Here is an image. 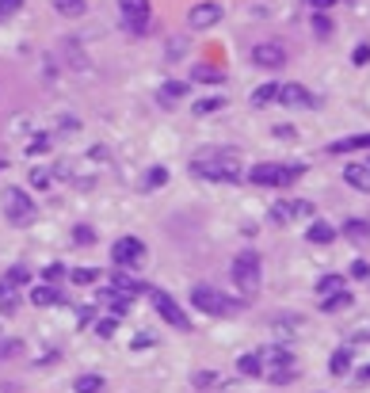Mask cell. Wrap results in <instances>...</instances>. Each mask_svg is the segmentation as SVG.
Instances as JSON below:
<instances>
[{
  "label": "cell",
  "instance_id": "cell-47",
  "mask_svg": "<svg viewBox=\"0 0 370 393\" xmlns=\"http://www.w3.org/2000/svg\"><path fill=\"white\" fill-rule=\"evenodd\" d=\"M31 183L35 187H50V172H46V168H35V172H31Z\"/></svg>",
  "mask_w": 370,
  "mask_h": 393
},
{
  "label": "cell",
  "instance_id": "cell-19",
  "mask_svg": "<svg viewBox=\"0 0 370 393\" xmlns=\"http://www.w3.org/2000/svg\"><path fill=\"white\" fill-rule=\"evenodd\" d=\"M31 302L35 306H61V294L54 290V283H42V286L31 290Z\"/></svg>",
  "mask_w": 370,
  "mask_h": 393
},
{
  "label": "cell",
  "instance_id": "cell-20",
  "mask_svg": "<svg viewBox=\"0 0 370 393\" xmlns=\"http://www.w3.org/2000/svg\"><path fill=\"white\" fill-rule=\"evenodd\" d=\"M111 290H115V294H145V286L134 283L130 275H122V271H115V279H111Z\"/></svg>",
  "mask_w": 370,
  "mask_h": 393
},
{
  "label": "cell",
  "instance_id": "cell-31",
  "mask_svg": "<svg viewBox=\"0 0 370 393\" xmlns=\"http://www.w3.org/2000/svg\"><path fill=\"white\" fill-rule=\"evenodd\" d=\"M191 80H203V84H217V80H222V69H214V65H195Z\"/></svg>",
  "mask_w": 370,
  "mask_h": 393
},
{
  "label": "cell",
  "instance_id": "cell-45",
  "mask_svg": "<svg viewBox=\"0 0 370 393\" xmlns=\"http://www.w3.org/2000/svg\"><path fill=\"white\" fill-rule=\"evenodd\" d=\"M115 329H119V321H115V317H103V321L96 325V332H100V336H115Z\"/></svg>",
  "mask_w": 370,
  "mask_h": 393
},
{
  "label": "cell",
  "instance_id": "cell-43",
  "mask_svg": "<svg viewBox=\"0 0 370 393\" xmlns=\"http://www.w3.org/2000/svg\"><path fill=\"white\" fill-rule=\"evenodd\" d=\"M46 149H50V138H46V134H35L31 145H27V153H46Z\"/></svg>",
  "mask_w": 370,
  "mask_h": 393
},
{
  "label": "cell",
  "instance_id": "cell-46",
  "mask_svg": "<svg viewBox=\"0 0 370 393\" xmlns=\"http://www.w3.org/2000/svg\"><path fill=\"white\" fill-rule=\"evenodd\" d=\"M61 275H65V267H61V264H50V267L42 271V279H46V283H58Z\"/></svg>",
  "mask_w": 370,
  "mask_h": 393
},
{
  "label": "cell",
  "instance_id": "cell-12",
  "mask_svg": "<svg viewBox=\"0 0 370 393\" xmlns=\"http://www.w3.org/2000/svg\"><path fill=\"white\" fill-rule=\"evenodd\" d=\"M344 237L351 245H370V222L366 218H347L344 222Z\"/></svg>",
  "mask_w": 370,
  "mask_h": 393
},
{
  "label": "cell",
  "instance_id": "cell-18",
  "mask_svg": "<svg viewBox=\"0 0 370 393\" xmlns=\"http://www.w3.org/2000/svg\"><path fill=\"white\" fill-rule=\"evenodd\" d=\"M306 237H309V245H332V241H336V229H332L328 222H321V218H317V222L309 226Z\"/></svg>",
  "mask_w": 370,
  "mask_h": 393
},
{
  "label": "cell",
  "instance_id": "cell-4",
  "mask_svg": "<svg viewBox=\"0 0 370 393\" xmlns=\"http://www.w3.org/2000/svg\"><path fill=\"white\" fill-rule=\"evenodd\" d=\"M191 306L195 310H203V313H210V317H229L237 313V298L233 294H222V290H214V286H195L191 290Z\"/></svg>",
  "mask_w": 370,
  "mask_h": 393
},
{
  "label": "cell",
  "instance_id": "cell-9",
  "mask_svg": "<svg viewBox=\"0 0 370 393\" xmlns=\"http://www.w3.org/2000/svg\"><path fill=\"white\" fill-rule=\"evenodd\" d=\"M217 20H222V4H217V0H198L191 12H187L191 31H206V27H214Z\"/></svg>",
  "mask_w": 370,
  "mask_h": 393
},
{
  "label": "cell",
  "instance_id": "cell-16",
  "mask_svg": "<svg viewBox=\"0 0 370 393\" xmlns=\"http://www.w3.org/2000/svg\"><path fill=\"white\" fill-rule=\"evenodd\" d=\"M184 96H187V80H172V84H165V88L157 92L160 107H172V104H179Z\"/></svg>",
  "mask_w": 370,
  "mask_h": 393
},
{
  "label": "cell",
  "instance_id": "cell-35",
  "mask_svg": "<svg viewBox=\"0 0 370 393\" xmlns=\"http://www.w3.org/2000/svg\"><path fill=\"white\" fill-rule=\"evenodd\" d=\"M287 210H290V218H309V214H313V202H306V199H287Z\"/></svg>",
  "mask_w": 370,
  "mask_h": 393
},
{
  "label": "cell",
  "instance_id": "cell-50",
  "mask_svg": "<svg viewBox=\"0 0 370 393\" xmlns=\"http://www.w3.org/2000/svg\"><path fill=\"white\" fill-rule=\"evenodd\" d=\"M359 382H370V367H366V370H359Z\"/></svg>",
  "mask_w": 370,
  "mask_h": 393
},
{
  "label": "cell",
  "instance_id": "cell-2",
  "mask_svg": "<svg viewBox=\"0 0 370 393\" xmlns=\"http://www.w3.org/2000/svg\"><path fill=\"white\" fill-rule=\"evenodd\" d=\"M229 275H233L237 294H244V302L260 294V275H263V267H260V256H256V252H241V256L233 260Z\"/></svg>",
  "mask_w": 370,
  "mask_h": 393
},
{
  "label": "cell",
  "instance_id": "cell-38",
  "mask_svg": "<svg viewBox=\"0 0 370 393\" xmlns=\"http://www.w3.org/2000/svg\"><path fill=\"white\" fill-rule=\"evenodd\" d=\"M217 386V374L214 370H198L195 374V389H214Z\"/></svg>",
  "mask_w": 370,
  "mask_h": 393
},
{
  "label": "cell",
  "instance_id": "cell-10",
  "mask_svg": "<svg viewBox=\"0 0 370 393\" xmlns=\"http://www.w3.org/2000/svg\"><path fill=\"white\" fill-rule=\"evenodd\" d=\"M252 61L260 65V69H282V65H287V46L282 42H260L252 50Z\"/></svg>",
  "mask_w": 370,
  "mask_h": 393
},
{
  "label": "cell",
  "instance_id": "cell-5",
  "mask_svg": "<svg viewBox=\"0 0 370 393\" xmlns=\"http://www.w3.org/2000/svg\"><path fill=\"white\" fill-rule=\"evenodd\" d=\"M0 202H4V218L12 222V226H27V222H35V202H31V195H27L23 187H4Z\"/></svg>",
  "mask_w": 370,
  "mask_h": 393
},
{
  "label": "cell",
  "instance_id": "cell-14",
  "mask_svg": "<svg viewBox=\"0 0 370 393\" xmlns=\"http://www.w3.org/2000/svg\"><path fill=\"white\" fill-rule=\"evenodd\" d=\"M355 149H370V134H351L340 142H328V153H355Z\"/></svg>",
  "mask_w": 370,
  "mask_h": 393
},
{
  "label": "cell",
  "instance_id": "cell-51",
  "mask_svg": "<svg viewBox=\"0 0 370 393\" xmlns=\"http://www.w3.org/2000/svg\"><path fill=\"white\" fill-rule=\"evenodd\" d=\"M0 168H4V161H0Z\"/></svg>",
  "mask_w": 370,
  "mask_h": 393
},
{
  "label": "cell",
  "instance_id": "cell-15",
  "mask_svg": "<svg viewBox=\"0 0 370 393\" xmlns=\"http://www.w3.org/2000/svg\"><path fill=\"white\" fill-rule=\"evenodd\" d=\"M16 310H20V286L0 279V313H16Z\"/></svg>",
  "mask_w": 370,
  "mask_h": 393
},
{
  "label": "cell",
  "instance_id": "cell-13",
  "mask_svg": "<svg viewBox=\"0 0 370 393\" xmlns=\"http://www.w3.org/2000/svg\"><path fill=\"white\" fill-rule=\"evenodd\" d=\"M344 183L355 191H370V164H347L344 168Z\"/></svg>",
  "mask_w": 370,
  "mask_h": 393
},
{
  "label": "cell",
  "instance_id": "cell-3",
  "mask_svg": "<svg viewBox=\"0 0 370 393\" xmlns=\"http://www.w3.org/2000/svg\"><path fill=\"white\" fill-rule=\"evenodd\" d=\"M306 176V164H256V168H249V183H256V187H287V183H294V180H302Z\"/></svg>",
  "mask_w": 370,
  "mask_h": 393
},
{
  "label": "cell",
  "instance_id": "cell-32",
  "mask_svg": "<svg viewBox=\"0 0 370 393\" xmlns=\"http://www.w3.org/2000/svg\"><path fill=\"white\" fill-rule=\"evenodd\" d=\"M165 180H168V168L153 164V168H149V176H145V180H141V187H145V191H153V187H160Z\"/></svg>",
  "mask_w": 370,
  "mask_h": 393
},
{
  "label": "cell",
  "instance_id": "cell-28",
  "mask_svg": "<svg viewBox=\"0 0 370 393\" xmlns=\"http://www.w3.org/2000/svg\"><path fill=\"white\" fill-rule=\"evenodd\" d=\"M16 355H23V340H20V336H8V340H0V363L16 359Z\"/></svg>",
  "mask_w": 370,
  "mask_h": 393
},
{
  "label": "cell",
  "instance_id": "cell-7",
  "mask_svg": "<svg viewBox=\"0 0 370 393\" xmlns=\"http://www.w3.org/2000/svg\"><path fill=\"white\" fill-rule=\"evenodd\" d=\"M111 260H115L119 271H130V267H141L145 264V245L138 237H119L111 245Z\"/></svg>",
  "mask_w": 370,
  "mask_h": 393
},
{
  "label": "cell",
  "instance_id": "cell-26",
  "mask_svg": "<svg viewBox=\"0 0 370 393\" xmlns=\"http://www.w3.org/2000/svg\"><path fill=\"white\" fill-rule=\"evenodd\" d=\"M351 359H355V351H351V348H340L336 355H332L328 370H332V374H347V370H351Z\"/></svg>",
  "mask_w": 370,
  "mask_h": 393
},
{
  "label": "cell",
  "instance_id": "cell-33",
  "mask_svg": "<svg viewBox=\"0 0 370 393\" xmlns=\"http://www.w3.org/2000/svg\"><path fill=\"white\" fill-rule=\"evenodd\" d=\"M69 279L77 286H88V283H96V279H100V271L96 267H77V271H69Z\"/></svg>",
  "mask_w": 370,
  "mask_h": 393
},
{
  "label": "cell",
  "instance_id": "cell-42",
  "mask_svg": "<svg viewBox=\"0 0 370 393\" xmlns=\"http://www.w3.org/2000/svg\"><path fill=\"white\" fill-rule=\"evenodd\" d=\"M23 8V0H0V20H8V16H16Z\"/></svg>",
  "mask_w": 370,
  "mask_h": 393
},
{
  "label": "cell",
  "instance_id": "cell-41",
  "mask_svg": "<svg viewBox=\"0 0 370 393\" xmlns=\"http://www.w3.org/2000/svg\"><path fill=\"white\" fill-rule=\"evenodd\" d=\"M347 275H351V279H370V264H366V260H351Z\"/></svg>",
  "mask_w": 370,
  "mask_h": 393
},
{
  "label": "cell",
  "instance_id": "cell-25",
  "mask_svg": "<svg viewBox=\"0 0 370 393\" xmlns=\"http://www.w3.org/2000/svg\"><path fill=\"white\" fill-rule=\"evenodd\" d=\"M347 306H351V294H347V290H340V294L321 298V310H325V313H340V310H347Z\"/></svg>",
  "mask_w": 370,
  "mask_h": 393
},
{
  "label": "cell",
  "instance_id": "cell-36",
  "mask_svg": "<svg viewBox=\"0 0 370 393\" xmlns=\"http://www.w3.org/2000/svg\"><path fill=\"white\" fill-rule=\"evenodd\" d=\"M313 35H317V39H328V35H332V20H328L325 12L313 16Z\"/></svg>",
  "mask_w": 370,
  "mask_h": 393
},
{
  "label": "cell",
  "instance_id": "cell-8",
  "mask_svg": "<svg viewBox=\"0 0 370 393\" xmlns=\"http://www.w3.org/2000/svg\"><path fill=\"white\" fill-rule=\"evenodd\" d=\"M119 12H122V27L130 35H145L149 31V0H119Z\"/></svg>",
  "mask_w": 370,
  "mask_h": 393
},
{
  "label": "cell",
  "instance_id": "cell-1",
  "mask_svg": "<svg viewBox=\"0 0 370 393\" xmlns=\"http://www.w3.org/2000/svg\"><path fill=\"white\" fill-rule=\"evenodd\" d=\"M191 176L210 183H237L241 180V161H237V149H203L191 161Z\"/></svg>",
  "mask_w": 370,
  "mask_h": 393
},
{
  "label": "cell",
  "instance_id": "cell-37",
  "mask_svg": "<svg viewBox=\"0 0 370 393\" xmlns=\"http://www.w3.org/2000/svg\"><path fill=\"white\" fill-rule=\"evenodd\" d=\"M73 241H77V245H96V229H92V226H77V229H73Z\"/></svg>",
  "mask_w": 370,
  "mask_h": 393
},
{
  "label": "cell",
  "instance_id": "cell-22",
  "mask_svg": "<svg viewBox=\"0 0 370 393\" xmlns=\"http://www.w3.org/2000/svg\"><path fill=\"white\" fill-rule=\"evenodd\" d=\"M84 8H88L84 0H54V12H61L65 20H80Z\"/></svg>",
  "mask_w": 370,
  "mask_h": 393
},
{
  "label": "cell",
  "instance_id": "cell-27",
  "mask_svg": "<svg viewBox=\"0 0 370 393\" xmlns=\"http://www.w3.org/2000/svg\"><path fill=\"white\" fill-rule=\"evenodd\" d=\"M275 96H279V84H260V88L252 92V107H268Z\"/></svg>",
  "mask_w": 370,
  "mask_h": 393
},
{
  "label": "cell",
  "instance_id": "cell-17",
  "mask_svg": "<svg viewBox=\"0 0 370 393\" xmlns=\"http://www.w3.org/2000/svg\"><path fill=\"white\" fill-rule=\"evenodd\" d=\"M260 359L268 363V367H290V363H294V355H290V348H287V344H275V348L260 351Z\"/></svg>",
  "mask_w": 370,
  "mask_h": 393
},
{
  "label": "cell",
  "instance_id": "cell-11",
  "mask_svg": "<svg viewBox=\"0 0 370 393\" xmlns=\"http://www.w3.org/2000/svg\"><path fill=\"white\" fill-rule=\"evenodd\" d=\"M275 99H282L287 107H313V96L302 88V84H279V96Z\"/></svg>",
  "mask_w": 370,
  "mask_h": 393
},
{
  "label": "cell",
  "instance_id": "cell-6",
  "mask_svg": "<svg viewBox=\"0 0 370 393\" xmlns=\"http://www.w3.org/2000/svg\"><path fill=\"white\" fill-rule=\"evenodd\" d=\"M145 294H149V302L157 306V313L165 317L172 329H179V332H191V317L184 313V306L176 302L172 294H165V290H157V286H145Z\"/></svg>",
  "mask_w": 370,
  "mask_h": 393
},
{
  "label": "cell",
  "instance_id": "cell-44",
  "mask_svg": "<svg viewBox=\"0 0 370 393\" xmlns=\"http://www.w3.org/2000/svg\"><path fill=\"white\" fill-rule=\"evenodd\" d=\"M184 54H187V42L184 39H172V42H168V61L184 58Z\"/></svg>",
  "mask_w": 370,
  "mask_h": 393
},
{
  "label": "cell",
  "instance_id": "cell-29",
  "mask_svg": "<svg viewBox=\"0 0 370 393\" xmlns=\"http://www.w3.org/2000/svg\"><path fill=\"white\" fill-rule=\"evenodd\" d=\"M73 389H77V393H100L103 378H100V374H80V378L73 382Z\"/></svg>",
  "mask_w": 370,
  "mask_h": 393
},
{
  "label": "cell",
  "instance_id": "cell-34",
  "mask_svg": "<svg viewBox=\"0 0 370 393\" xmlns=\"http://www.w3.org/2000/svg\"><path fill=\"white\" fill-rule=\"evenodd\" d=\"M222 107H225V99L210 96V99H198V104H195V115H214V111H222Z\"/></svg>",
  "mask_w": 370,
  "mask_h": 393
},
{
  "label": "cell",
  "instance_id": "cell-30",
  "mask_svg": "<svg viewBox=\"0 0 370 393\" xmlns=\"http://www.w3.org/2000/svg\"><path fill=\"white\" fill-rule=\"evenodd\" d=\"M4 279H8L12 286H27V283H31V267H27V264H12Z\"/></svg>",
  "mask_w": 370,
  "mask_h": 393
},
{
  "label": "cell",
  "instance_id": "cell-48",
  "mask_svg": "<svg viewBox=\"0 0 370 393\" xmlns=\"http://www.w3.org/2000/svg\"><path fill=\"white\" fill-rule=\"evenodd\" d=\"M351 61H355V65H366V61H370V46H355V54H351Z\"/></svg>",
  "mask_w": 370,
  "mask_h": 393
},
{
  "label": "cell",
  "instance_id": "cell-23",
  "mask_svg": "<svg viewBox=\"0 0 370 393\" xmlns=\"http://www.w3.org/2000/svg\"><path fill=\"white\" fill-rule=\"evenodd\" d=\"M294 378H298V363H290V367H268V382H275V386H287Z\"/></svg>",
  "mask_w": 370,
  "mask_h": 393
},
{
  "label": "cell",
  "instance_id": "cell-24",
  "mask_svg": "<svg viewBox=\"0 0 370 393\" xmlns=\"http://www.w3.org/2000/svg\"><path fill=\"white\" fill-rule=\"evenodd\" d=\"M237 370H241V374H249V378H256V374H263V359H260V351H249V355H241V363H237Z\"/></svg>",
  "mask_w": 370,
  "mask_h": 393
},
{
  "label": "cell",
  "instance_id": "cell-21",
  "mask_svg": "<svg viewBox=\"0 0 370 393\" xmlns=\"http://www.w3.org/2000/svg\"><path fill=\"white\" fill-rule=\"evenodd\" d=\"M340 290H347L344 275H321V279H317V294H321V298H328V294H340Z\"/></svg>",
  "mask_w": 370,
  "mask_h": 393
},
{
  "label": "cell",
  "instance_id": "cell-39",
  "mask_svg": "<svg viewBox=\"0 0 370 393\" xmlns=\"http://www.w3.org/2000/svg\"><path fill=\"white\" fill-rule=\"evenodd\" d=\"M271 222H275V226H287V222H290L287 199H282V202H275V207H271Z\"/></svg>",
  "mask_w": 370,
  "mask_h": 393
},
{
  "label": "cell",
  "instance_id": "cell-49",
  "mask_svg": "<svg viewBox=\"0 0 370 393\" xmlns=\"http://www.w3.org/2000/svg\"><path fill=\"white\" fill-rule=\"evenodd\" d=\"M306 4L313 8V12H328V8L336 4V0H306Z\"/></svg>",
  "mask_w": 370,
  "mask_h": 393
},
{
  "label": "cell",
  "instance_id": "cell-40",
  "mask_svg": "<svg viewBox=\"0 0 370 393\" xmlns=\"http://www.w3.org/2000/svg\"><path fill=\"white\" fill-rule=\"evenodd\" d=\"M298 325H302V321H290V317H279V325H275V332H279L282 340H287V336H294V332H298Z\"/></svg>",
  "mask_w": 370,
  "mask_h": 393
}]
</instances>
